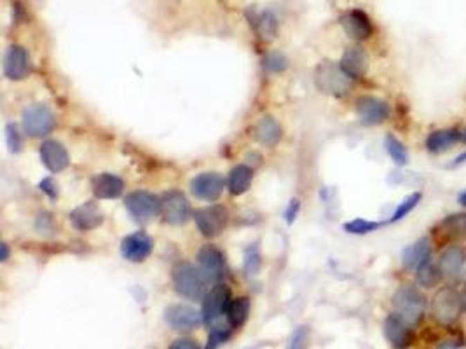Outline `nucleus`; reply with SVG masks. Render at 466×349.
<instances>
[{
	"mask_svg": "<svg viewBox=\"0 0 466 349\" xmlns=\"http://www.w3.org/2000/svg\"><path fill=\"white\" fill-rule=\"evenodd\" d=\"M357 116L367 126H377L390 119L391 109L384 100L375 96H360L357 100Z\"/></svg>",
	"mask_w": 466,
	"mask_h": 349,
	"instance_id": "9",
	"label": "nucleus"
},
{
	"mask_svg": "<svg viewBox=\"0 0 466 349\" xmlns=\"http://www.w3.org/2000/svg\"><path fill=\"white\" fill-rule=\"evenodd\" d=\"M381 226H383V222H372V220H365V218H357V220L344 224V231L350 234H368L377 231Z\"/></svg>",
	"mask_w": 466,
	"mask_h": 349,
	"instance_id": "33",
	"label": "nucleus"
},
{
	"mask_svg": "<svg viewBox=\"0 0 466 349\" xmlns=\"http://www.w3.org/2000/svg\"><path fill=\"white\" fill-rule=\"evenodd\" d=\"M264 65H266V69L274 70V72H280V70L287 69V58H285L283 55H280V53H273V55L267 56Z\"/></svg>",
	"mask_w": 466,
	"mask_h": 349,
	"instance_id": "36",
	"label": "nucleus"
},
{
	"mask_svg": "<svg viewBox=\"0 0 466 349\" xmlns=\"http://www.w3.org/2000/svg\"><path fill=\"white\" fill-rule=\"evenodd\" d=\"M123 257L129 262H143L152 251V240L145 233L129 234L120 244Z\"/></svg>",
	"mask_w": 466,
	"mask_h": 349,
	"instance_id": "19",
	"label": "nucleus"
},
{
	"mask_svg": "<svg viewBox=\"0 0 466 349\" xmlns=\"http://www.w3.org/2000/svg\"><path fill=\"white\" fill-rule=\"evenodd\" d=\"M341 69L350 79H361L368 70V56L360 46H351L341 58Z\"/></svg>",
	"mask_w": 466,
	"mask_h": 349,
	"instance_id": "21",
	"label": "nucleus"
},
{
	"mask_svg": "<svg viewBox=\"0 0 466 349\" xmlns=\"http://www.w3.org/2000/svg\"><path fill=\"white\" fill-rule=\"evenodd\" d=\"M161 211L168 224L173 226H182L190 218V204L187 197L179 190H170L164 194L163 201H161Z\"/></svg>",
	"mask_w": 466,
	"mask_h": 349,
	"instance_id": "11",
	"label": "nucleus"
},
{
	"mask_svg": "<svg viewBox=\"0 0 466 349\" xmlns=\"http://www.w3.org/2000/svg\"><path fill=\"white\" fill-rule=\"evenodd\" d=\"M251 25L256 28L257 35L260 37L262 40L269 42L276 37L278 33V18L274 16V12L271 11H262V12H256V15L251 16Z\"/></svg>",
	"mask_w": 466,
	"mask_h": 349,
	"instance_id": "28",
	"label": "nucleus"
},
{
	"mask_svg": "<svg viewBox=\"0 0 466 349\" xmlns=\"http://www.w3.org/2000/svg\"><path fill=\"white\" fill-rule=\"evenodd\" d=\"M422 199V194L421 193H412L409 194L407 197H404V201H402L400 204L397 206V210L393 211V215H391L390 222H400V220H404L405 217H409V215L412 213V211L418 208V204L421 203Z\"/></svg>",
	"mask_w": 466,
	"mask_h": 349,
	"instance_id": "32",
	"label": "nucleus"
},
{
	"mask_svg": "<svg viewBox=\"0 0 466 349\" xmlns=\"http://www.w3.org/2000/svg\"><path fill=\"white\" fill-rule=\"evenodd\" d=\"M56 126V117L51 110L42 103L28 107L23 112V127L30 136H46Z\"/></svg>",
	"mask_w": 466,
	"mask_h": 349,
	"instance_id": "6",
	"label": "nucleus"
},
{
	"mask_svg": "<svg viewBox=\"0 0 466 349\" xmlns=\"http://www.w3.org/2000/svg\"><path fill=\"white\" fill-rule=\"evenodd\" d=\"M164 320L175 330H183L189 332L194 330L196 327H199L203 323V313L196 311L194 307L186 304H175L170 305L164 313Z\"/></svg>",
	"mask_w": 466,
	"mask_h": 349,
	"instance_id": "13",
	"label": "nucleus"
},
{
	"mask_svg": "<svg viewBox=\"0 0 466 349\" xmlns=\"http://www.w3.org/2000/svg\"><path fill=\"white\" fill-rule=\"evenodd\" d=\"M463 290L459 292V295H461V304H463V313H466V283L463 285Z\"/></svg>",
	"mask_w": 466,
	"mask_h": 349,
	"instance_id": "41",
	"label": "nucleus"
},
{
	"mask_svg": "<svg viewBox=\"0 0 466 349\" xmlns=\"http://www.w3.org/2000/svg\"><path fill=\"white\" fill-rule=\"evenodd\" d=\"M170 349H199V346L196 344V341H194V339L182 337V339H177V341H173L172 346H170Z\"/></svg>",
	"mask_w": 466,
	"mask_h": 349,
	"instance_id": "38",
	"label": "nucleus"
},
{
	"mask_svg": "<svg viewBox=\"0 0 466 349\" xmlns=\"http://www.w3.org/2000/svg\"><path fill=\"white\" fill-rule=\"evenodd\" d=\"M251 179H253V171L250 168L244 166V164L236 166L229 174V190L234 196L244 194L248 190V187H250Z\"/></svg>",
	"mask_w": 466,
	"mask_h": 349,
	"instance_id": "29",
	"label": "nucleus"
},
{
	"mask_svg": "<svg viewBox=\"0 0 466 349\" xmlns=\"http://www.w3.org/2000/svg\"><path fill=\"white\" fill-rule=\"evenodd\" d=\"M173 283L180 295L192 301L204 298V295L208 294V280L201 269H196L190 264H179L173 269Z\"/></svg>",
	"mask_w": 466,
	"mask_h": 349,
	"instance_id": "4",
	"label": "nucleus"
},
{
	"mask_svg": "<svg viewBox=\"0 0 466 349\" xmlns=\"http://www.w3.org/2000/svg\"><path fill=\"white\" fill-rule=\"evenodd\" d=\"M463 313L461 295L456 288L442 287L431 301V316L442 327H452Z\"/></svg>",
	"mask_w": 466,
	"mask_h": 349,
	"instance_id": "3",
	"label": "nucleus"
},
{
	"mask_svg": "<svg viewBox=\"0 0 466 349\" xmlns=\"http://www.w3.org/2000/svg\"><path fill=\"white\" fill-rule=\"evenodd\" d=\"M9 255V250H8V244H2V260H6Z\"/></svg>",
	"mask_w": 466,
	"mask_h": 349,
	"instance_id": "44",
	"label": "nucleus"
},
{
	"mask_svg": "<svg viewBox=\"0 0 466 349\" xmlns=\"http://www.w3.org/2000/svg\"><path fill=\"white\" fill-rule=\"evenodd\" d=\"M341 26H343L344 33L353 40H367L374 33V25H372L370 18L360 9L346 12L341 18Z\"/></svg>",
	"mask_w": 466,
	"mask_h": 349,
	"instance_id": "15",
	"label": "nucleus"
},
{
	"mask_svg": "<svg viewBox=\"0 0 466 349\" xmlns=\"http://www.w3.org/2000/svg\"><path fill=\"white\" fill-rule=\"evenodd\" d=\"M8 143L11 152H18L19 147H21V140H19L18 127L15 124H8Z\"/></svg>",
	"mask_w": 466,
	"mask_h": 349,
	"instance_id": "37",
	"label": "nucleus"
},
{
	"mask_svg": "<svg viewBox=\"0 0 466 349\" xmlns=\"http://www.w3.org/2000/svg\"><path fill=\"white\" fill-rule=\"evenodd\" d=\"M260 269V255L259 248H248L247 257H244V271H247L248 276H256Z\"/></svg>",
	"mask_w": 466,
	"mask_h": 349,
	"instance_id": "34",
	"label": "nucleus"
},
{
	"mask_svg": "<svg viewBox=\"0 0 466 349\" xmlns=\"http://www.w3.org/2000/svg\"><path fill=\"white\" fill-rule=\"evenodd\" d=\"M440 349H459V346L454 342H447V344H442Z\"/></svg>",
	"mask_w": 466,
	"mask_h": 349,
	"instance_id": "43",
	"label": "nucleus"
},
{
	"mask_svg": "<svg viewBox=\"0 0 466 349\" xmlns=\"http://www.w3.org/2000/svg\"><path fill=\"white\" fill-rule=\"evenodd\" d=\"M199 269L208 281H220L226 276V260L219 248L204 247L197 253Z\"/></svg>",
	"mask_w": 466,
	"mask_h": 349,
	"instance_id": "14",
	"label": "nucleus"
},
{
	"mask_svg": "<svg viewBox=\"0 0 466 349\" xmlns=\"http://www.w3.org/2000/svg\"><path fill=\"white\" fill-rule=\"evenodd\" d=\"M437 262L444 280L456 281L458 278H461L463 269H465L466 266V248L458 243L447 244V247L442 250V253L438 255Z\"/></svg>",
	"mask_w": 466,
	"mask_h": 349,
	"instance_id": "8",
	"label": "nucleus"
},
{
	"mask_svg": "<svg viewBox=\"0 0 466 349\" xmlns=\"http://www.w3.org/2000/svg\"><path fill=\"white\" fill-rule=\"evenodd\" d=\"M316 86L321 93H327L332 96H344L350 93L351 80L350 77L344 73L341 65H334L330 62L321 63L316 69Z\"/></svg>",
	"mask_w": 466,
	"mask_h": 349,
	"instance_id": "5",
	"label": "nucleus"
},
{
	"mask_svg": "<svg viewBox=\"0 0 466 349\" xmlns=\"http://www.w3.org/2000/svg\"><path fill=\"white\" fill-rule=\"evenodd\" d=\"M461 143H465L466 145V127L465 129H461Z\"/></svg>",
	"mask_w": 466,
	"mask_h": 349,
	"instance_id": "45",
	"label": "nucleus"
},
{
	"mask_svg": "<svg viewBox=\"0 0 466 349\" xmlns=\"http://www.w3.org/2000/svg\"><path fill=\"white\" fill-rule=\"evenodd\" d=\"M430 257H433V243H431L430 238L424 236L405 248L404 253H402V264H404L405 269L415 271L422 262H427Z\"/></svg>",
	"mask_w": 466,
	"mask_h": 349,
	"instance_id": "20",
	"label": "nucleus"
},
{
	"mask_svg": "<svg viewBox=\"0 0 466 349\" xmlns=\"http://www.w3.org/2000/svg\"><path fill=\"white\" fill-rule=\"evenodd\" d=\"M231 302L233 298H231V292L226 285H217L204 295L201 313H203V320L210 332H227V334L233 332L229 318H227Z\"/></svg>",
	"mask_w": 466,
	"mask_h": 349,
	"instance_id": "1",
	"label": "nucleus"
},
{
	"mask_svg": "<svg viewBox=\"0 0 466 349\" xmlns=\"http://www.w3.org/2000/svg\"><path fill=\"white\" fill-rule=\"evenodd\" d=\"M257 142H260L266 147H274L281 138V126L274 117L264 116L259 123L256 124L253 129Z\"/></svg>",
	"mask_w": 466,
	"mask_h": 349,
	"instance_id": "27",
	"label": "nucleus"
},
{
	"mask_svg": "<svg viewBox=\"0 0 466 349\" xmlns=\"http://www.w3.org/2000/svg\"><path fill=\"white\" fill-rule=\"evenodd\" d=\"M40 159L49 171H63L69 166V152L65 147L55 140H48L40 145Z\"/></svg>",
	"mask_w": 466,
	"mask_h": 349,
	"instance_id": "23",
	"label": "nucleus"
},
{
	"mask_svg": "<svg viewBox=\"0 0 466 349\" xmlns=\"http://www.w3.org/2000/svg\"><path fill=\"white\" fill-rule=\"evenodd\" d=\"M384 147H386L388 156L391 157V161H393L397 166H405V164L409 163L407 147H405L397 136L388 135L386 138H384Z\"/></svg>",
	"mask_w": 466,
	"mask_h": 349,
	"instance_id": "31",
	"label": "nucleus"
},
{
	"mask_svg": "<svg viewBox=\"0 0 466 349\" xmlns=\"http://www.w3.org/2000/svg\"><path fill=\"white\" fill-rule=\"evenodd\" d=\"M458 203L461 204L463 208H466V190H463V193L459 194V196H458Z\"/></svg>",
	"mask_w": 466,
	"mask_h": 349,
	"instance_id": "42",
	"label": "nucleus"
},
{
	"mask_svg": "<svg viewBox=\"0 0 466 349\" xmlns=\"http://www.w3.org/2000/svg\"><path fill=\"white\" fill-rule=\"evenodd\" d=\"M437 231L445 241H451V243L466 241V211H458L444 217L438 222Z\"/></svg>",
	"mask_w": 466,
	"mask_h": 349,
	"instance_id": "22",
	"label": "nucleus"
},
{
	"mask_svg": "<svg viewBox=\"0 0 466 349\" xmlns=\"http://www.w3.org/2000/svg\"><path fill=\"white\" fill-rule=\"evenodd\" d=\"M307 342H310V330L307 327H299L292 335L287 349H307Z\"/></svg>",
	"mask_w": 466,
	"mask_h": 349,
	"instance_id": "35",
	"label": "nucleus"
},
{
	"mask_svg": "<svg viewBox=\"0 0 466 349\" xmlns=\"http://www.w3.org/2000/svg\"><path fill=\"white\" fill-rule=\"evenodd\" d=\"M40 189L44 190V193L48 194V196H51V197H56V194H58V190H56L55 184H53L51 179L42 180V182H40Z\"/></svg>",
	"mask_w": 466,
	"mask_h": 349,
	"instance_id": "39",
	"label": "nucleus"
},
{
	"mask_svg": "<svg viewBox=\"0 0 466 349\" xmlns=\"http://www.w3.org/2000/svg\"><path fill=\"white\" fill-rule=\"evenodd\" d=\"M224 179L219 173H201L190 182V190L197 199L215 201L224 193Z\"/></svg>",
	"mask_w": 466,
	"mask_h": 349,
	"instance_id": "17",
	"label": "nucleus"
},
{
	"mask_svg": "<svg viewBox=\"0 0 466 349\" xmlns=\"http://www.w3.org/2000/svg\"><path fill=\"white\" fill-rule=\"evenodd\" d=\"M383 332L386 341L390 342L391 348L395 349H407L414 344V330L407 321L402 320L398 314H390L384 320Z\"/></svg>",
	"mask_w": 466,
	"mask_h": 349,
	"instance_id": "12",
	"label": "nucleus"
},
{
	"mask_svg": "<svg viewBox=\"0 0 466 349\" xmlns=\"http://www.w3.org/2000/svg\"><path fill=\"white\" fill-rule=\"evenodd\" d=\"M4 73L11 80H21L30 73L28 53L21 46H11L6 53Z\"/></svg>",
	"mask_w": 466,
	"mask_h": 349,
	"instance_id": "18",
	"label": "nucleus"
},
{
	"mask_svg": "<svg viewBox=\"0 0 466 349\" xmlns=\"http://www.w3.org/2000/svg\"><path fill=\"white\" fill-rule=\"evenodd\" d=\"M463 164H466V150H463L459 156H456V159L451 163V168H459Z\"/></svg>",
	"mask_w": 466,
	"mask_h": 349,
	"instance_id": "40",
	"label": "nucleus"
},
{
	"mask_svg": "<svg viewBox=\"0 0 466 349\" xmlns=\"http://www.w3.org/2000/svg\"><path fill=\"white\" fill-rule=\"evenodd\" d=\"M196 218V224L199 227L201 234L206 238L219 236L227 226V220H229V213L224 206H208L201 208L194 215Z\"/></svg>",
	"mask_w": 466,
	"mask_h": 349,
	"instance_id": "10",
	"label": "nucleus"
},
{
	"mask_svg": "<svg viewBox=\"0 0 466 349\" xmlns=\"http://www.w3.org/2000/svg\"><path fill=\"white\" fill-rule=\"evenodd\" d=\"M395 314L407 321L411 327L421 323L424 311H427V297L414 285H402L391 298Z\"/></svg>",
	"mask_w": 466,
	"mask_h": 349,
	"instance_id": "2",
	"label": "nucleus"
},
{
	"mask_svg": "<svg viewBox=\"0 0 466 349\" xmlns=\"http://www.w3.org/2000/svg\"><path fill=\"white\" fill-rule=\"evenodd\" d=\"M248 314H250V301L247 297L234 298L229 305V311H227V318H229V323L233 328L243 327L244 321L248 320Z\"/></svg>",
	"mask_w": 466,
	"mask_h": 349,
	"instance_id": "30",
	"label": "nucleus"
},
{
	"mask_svg": "<svg viewBox=\"0 0 466 349\" xmlns=\"http://www.w3.org/2000/svg\"><path fill=\"white\" fill-rule=\"evenodd\" d=\"M70 222L79 231H91L103 222V213L96 204L84 203L70 213Z\"/></svg>",
	"mask_w": 466,
	"mask_h": 349,
	"instance_id": "24",
	"label": "nucleus"
},
{
	"mask_svg": "<svg viewBox=\"0 0 466 349\" xmlns=\"http://www.w3.org/2000/svg\"><path fill=\"white\" fill-rule=\"evenodd\" d=\"M124 204L136 222H149L161 211V201L154 194L143 190L129 194Z\"/></svg>",
	"mask_w": 466,
	"mask_h": 349,
	"instance_id": "7",
	"label": "nucleus"
},
{
	"mask_svg": "<svg viewBox=\"0 0 466 349\" xmlns=\"http://www.w3.org/2000/svg\"><path fill=\"white\" fill-rule=\"evenodd\" d=\"M124 182L112 173H102L93 180V194L98 199H116L123 194Z\"/></svg>",
	"mask_w": 466,
	"mask_h": 349,
	"instance_id": "25",
	"label": "nucleus"
},
{
	"mask_svg": "<svg viewBox=\"0 0 466 349\" xmlns=\"http://www.w3.org/2000/svg\"><path fill=\"white\" fill-rule=\"evenodd\" d=\"M442 280H444V276H442V271L438 267V262H435L433 257L422 262L421 266L415 269V283L419 288L431 290V288H437L442 283Z\"/></svg>",
	"mask_w": 466,
	"mask_h": 349,
	"instance_id": "26",
	"label": "nucleus"
},
{
	"mask_svg": "<svg viewBox=\"0 0 466 349\" xmlns=\"http://www.w3.org/2000/svg\"><path fill=\"white\" fill-rule=\"evenodd\" d=\"M458 143H461V129L458 127H442V129H433L428 133L424 140V147L430 154L438 156L447 150L454 149Z\"/></svg>",
	"mask_w": 466,
	"mask_h": 349,
	"instance_id": "16",
	"label": "nucleus"
}]
</instances>
